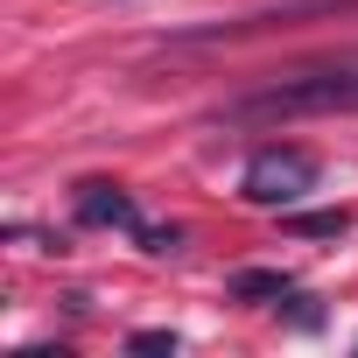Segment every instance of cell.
I'll return each mask as SVG.
<instances>
[{"instance_id":"1","label":"cell","mask_w":358,"mask_h":358,"mask_svg":"<svg viewBox=\"0 0 358 358\" xmlns=\"http://www.w3.org/2000/svg\"><path fill=\"white\" fill-rule=\"evenodd\" d=\"M316 113H358V64L295 71L225 106V120H316Z\"/></svg>"},{"instance_id":"2","label":"cell","mask_w":358,"mask_h":358,"mask_svg":"<svg viewBox=\"0 0 358 358\" xmlns=\"http://www.w3.org/2000/svg\"><path fill=\"white\" fill-rule=\"evenodd\" d=\"M316 183H323V162H316L309 148H288V141H274V148H260V155L246 162V176H239V197H246V204H260V211H288V204H302Z\"/></svg>"},{"instance_id":"3","label":"cell","mask_w":358,"mask_h":358,"mask_svg":"<svg viewBox=\"0 0 358 358\" xmlns=\"http://www.w3.org/2000/svg\"><path fill=\"white\" fill-rule=\"evenodd\" d=\"M78 225H120V232H141V211L120 183H85L78 190Z\"/></svg>"},{"instance_id":"4","label":"cell","mask_w":358,"mask_h":358,"mask_svg":"<svg viewBox=\"0 0 358 358\" xmlns=\"http://www.w3.org/2000/svg\"><path fill=\"white\" fill-rule=\"evenodd\" d=\"M225 295H232V302H281V295H288V274H281V267H239V274L225 281Z\"/></svg>"},{"instance_id":"5","label":"cell","mask_w":358,"mask_h":358,"mask_svg":"<svg viewBox=\"0 0 358 358\" xmlns=\"http://www.w3.org/2000/svg\"><path fill=\"white\" fill-rule=\"evenodd\" d=\"M288 232L295 239H344L351 232V211H295L288 204Z\"/></svg>"},{"instance_id":"6","label":"cell","mask_w":358,"mask_h":358,"mask_svg":"<svg viewBox=\"0 0 358 358\" xmlns=\"http://www.w3.org/2000/svg\"><path fill=\"white\" fill-rule=\"evenodd\" d=\"M330 8H358V0H267V15H330Z\"/></svg>"},{"instance_id":"7","label":"cell","mask_w":358,"mask_h":358,"mask_svg":"<svg viewBox=\"0 0 358 358\" xmlns=\"http://www.w3.org/2000/svg\"><path fill=\"white\" fill-rule=\"evenodd\" d=\"M141 246H148V253H176L183 232H176V225H169V232H162V225H141Z\"/></svg>"},{"instance_id":"8","label":"cell","mask_w":358,"mask_h":358,"mask_svg":"<svg viewBox=\"0 0 358 358\" xmlns=\"http://www.w3.org/2000/svg\"><path fill=\"white\" fill-rule=\"evenodd\" d=\"M134 351H176V330H134Z\"/></svg>"}]
</instances>
